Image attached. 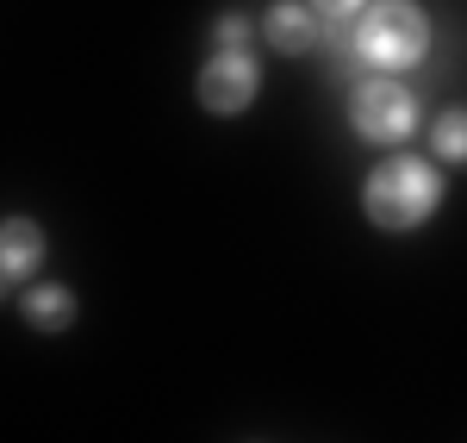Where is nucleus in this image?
I'll use <instances>...</instances> for the list:
<instances>
[{
	"label": "nucleus",
	"instance_id": "nucleus-2",
	"mask_svg": "<svg viewBox=\"0 0 467 443\" xmlns=\"http://www.w3.org/2000/svg\"><path fill=\"white\" fill-rule=\"evenodd\" d=\"M343 32L356 63L374 75H405L431 57V13L418 0H368Z\"/></svg>",
	"mask_w": 467,
	"mask_h": 443
},
{
	"label": "nucleus",
	"instance_id": "nucleus-8",
	"mask_svg": "<svg viewBox=\"0 0 467 443\" xmlns=\"http://www.w3.org/2000/svg\"><path fill=\"white\" fill-rule=\"evenodd\" d=\"M467 156V112L462 107H442L436 112V125H431V163L436 169H455Z\"/></svg>",
	"mask_w": 467,
	"mask_h": 443
},
{
	"label": "nucleus",
	"instance_id": "nucleus-9",
	"mask_svg": "<svg viewBox=\"0 0 467 443\" xmlns=\"http://www.w3.org/2000/svg\"><path fill=\"white\" fill-rule=\"evenodd\" d=\"M250 44H255L250 13H218L213 19V50H250Z\"/></svg>",
	"mask_w": 467,
	"mask_h": 443
},
{
	"label": "nucleus",
	"instance_id": "nucleus-7",
	"mask_svg": "<svg viewBox=\"0 0 467 443\" xmlns=\"http://www.w3.org/2000/svg\"><path fill=\"white\" fill-rule=\"evenodd\" d=\"M19 312H26V325H32V332L63 337L75 319H81V300H75V288H63V281H26Z\"/></svg>",
	"mask_w": 467,
	"mask_h": 443
},
{
	"label": "nucleus",
	"instance_id": "nucleus-4",
	"mask_svg": "<svg viewBox=\"0 0 467 443\" xmlns=\"http://www.w3.org/2000/svg\"><path fill=\"white\" fill-rule=\"evenodd\" d=\"M262 94V63L255 50H213L200 75H193V100L213 112V119H244Z\"/></svg>",
	"mask_w": 467,
	"mask_h": 443
},
{
	"label": "nucleus",
	"instance_id": "nucleus-1",
	"mask_svg": "<svg viewBox=\"0 0 467 443\" xmlns=\"http://www.w3.org/2000/svg\"><path fill=\"white\" fill-rule=\"evenodd\" d=\"M442 187H449V175L436 169L431 156L387 150V163H374L368 182H361V213H368V225H380V231H418L442 206Z\"/></svg>",
	"mask_w": 467,
	"mask_h": 443
},
{
	"label": "nucleus",
	"instance_id": "nucleus-6",
	"mask_svg": "<svg viewBox=\"0 0 467 443\" xmlns=\"http://www.w3.org/2000/svg\"><path fill=\"white\" fill-rule=\"evenodd\" d=\"M44 257H50L44 225L26 219V213H6V219H0V281H6V288L32 281L37 269H44Z\"/></svg>",
	"mask_w": 467,
	"mask_h": 443
},
{
	"label": "nucleus",
	"instance_id": "nucleus-11",
	"mask_svg": "<svg viewBox=\"0 0 467 443\" xmlns=\"http://www.w3.org/2000/svg\"><path fill=\"white\" fill-rule=\"evenodd\" d=\"M0 300H6V281H0Z\"/></svg>",
	"mask_w": 467,
	"mask_h": 443
},
{
	"label": "nucleus",
	"instance_id": "nucleus-10",
	"mask_svg": "<svg viewBox=\"0 0 467 443\" xmlns=\"http://www.w3.org/2000/svg\"><path fill=\"white\" fill-rule=\"evenodd\" d=\"M306 6H312V19H318V26H349L368 0H306Z\"/></svg>",
	"mask_w": 467,
	"mask_h": 443
},
{
	"label": "nucleus",
	"instance_id": "nucleus-3",
	"mask_svg": "<svg viewBox=\"0 0 467 443\" xmlns=\"http://www.w3.org/2000/svg\"><path fill=\"white\" fill-rule=\"evenodd\" d=\"M424 125V107L418 94L399 81V75H361L349 81V132L361 144H380V150H405Z\"/></svg>",
	"mask_w": 467,
	"mask_h": 443
},
{
	"label": "nucleus",
	"instance_id": "nucleus-5",
	"mask_svg": "<svg viewBox=\"0 0 467 443\" xmlns=\"http://www.w3.org/2000/svg\"><path fill=\"white\" fill-rule=\"evenodd\" d=\"M255 37H262L268 50H281V57H312L324 26L312 19L306 0H268V13L255 19Z\"/></svg>",
	"mask_w": 467,
	"mask_h": 443
}]
</instances>
